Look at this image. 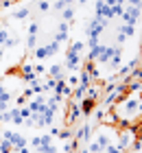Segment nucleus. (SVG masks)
I'll return each instance as SVG.
<instances>
[{"label": "nucleus", "mask_w": 142, "mask_h": 153, "mask_svg": "<svg viewBox=\"0 0 142 153\" xmlns=\"http://www.w3.org/2000/svg\"><path fill=\"white\" fill-rule=\"evenodd\" d=\"M18 35H9V37H7L4 42H2V48H16L18 46Z\"/></svg>", "instance_id": "24"}, {"label": "nucleus", "mask_w": 142, "mask_h": 153, "mask_svg": "<svg viewBox=\"0 0 142 153\" xmlns=\"http://www.w3.org/2000/svg\"><path fill=\"white\" fill-rule=\"evenodd\" d=\"M109 9H112V16H114V18H123V13H125V4H112Z\"/></svg>", "instance_id": "25"}, {"label": "nucleus", "mask_w": 142, "mask_h": 153, "mask_svg": "<svg viewBox=\"0 0 142 153\" xmlns=\"http://www.w3.org/2000/svg\"><path fill=\"white\" fill-rule=\"evenodd\" d=\"M20 79H22L26 85H31L33 81H37V74L33 70V64H22V68H20Z\"/></svg>", "instance_id": "9"}, {"label": "nucleus", "mask_w": 142, "mask_h": 153, "mask_svg": "<svg viewBox=\"0 0 142 153\" xmlns=\"http://www.w3.org/2000/svg\"><path fill=\"white\" fill-rule=\"evenodd\" d=\"M63 2H66V4L70 7V4H74V2H77V0H63Z\"/></svg>", "instance_id": "51"}, {"label": "nucleus", "mask_w": 142, "mask_h": 153, "mask_svg": "<svg viewBox=\"0 0 142 153\" xmlns=\"http://www.w3.org/2000/svg\"><path fill=\"white\" fill-rule=\"evenodd\" d=\"M37 9H39L42 13H46L48 9H51V2H48V0H39V2H37Z\"/></svg>", "instance_id": "32"}, {"label": "nucleus", "mask_w": 142, "mask_h": 153, "mask_svg": "<svg viewBox=\"0 0 142 153\" xmlns=\"http://www.w3.org/2000/svg\"><path fill=\"white\" fill-rule=\"evenodd\" d=\"M44 103H46V96H44V94H35V99L28 101L26 107H28V112H31V114H35V112H39V109H42Z\"/></svg>", "instance_id": "12"}, {"label": "nucleus", "mask_w": 142, "mask_h": 153, "mask_svg": "<svg viewBox=\"0 0 142 153\" xmlns=\"http://www.w3.org/2000/svg\"><path fill=\"white\" fill-rule=\"evenodd\" d=\"M83 70H88L90 72V76H92V83H98V81H101V70H98V66L94 64V61H85V64H83Z\"/></svg>", "instance_id": "10"}, {"label": "nucleus", "mask_w": 142, "mask_h": 153, "mask_svg": "<svg viewBox=\"0 0 142 153\" xmlns=\"http://www.w3.org/2000/svg\"><path fill=\"white\" fill-rule=\"evenodd\" d=\"M118 31H120V33H125L127 37L136 35V26H133V24H118Z\"/></svg>", "instance_id": "22"}, {"label": "nucleus", "mask_w": 142, "mask_h": 153, "mask_svg": "<svg viewBox=\"0 0 142 153\" xmlns=\"http://www.w3.org/2000/svg\"><path fill=\"white\" fill-rule=\"evenodd\" d=\"M57 136H59L61 140H72V129H59Z\"/></svg>", "instance_id": "29"}, {"label": "nucleus", "mask_w": 142, "mask_h": 153, "mask_svg": "<svg viewBox=\"0 0 142 153\" xmlns=\"http://www.w3.org/2000/svg\"><path fill=\"white\" fill-rule=\"evenodd\" d=\"M68 85H70V88H72V85H79V74L68 76Z\"/></svg>", "instance_id": "38"}, {"label": "nucleus", "mask_w": 142, "mask_h": 153, "mask_svg": "<svg viewBox=\"0 0 142 153\" xmlns=\"http://www.w3.org/2000/svg\"><path fill=\"white\" fill-rule=\"evenodd\" d=\"M79 107H81V114L83 116H90L92 112H94V107H96V101H92V99H83L79 103Z\"/></svg>", "instance_id": "13"}, {"label": "nucleus", "mask_w": 142, "mask_h": 153, "mask_svg": "<svg viewBox=\"0 0 142 153\" xmlns=\"http://www.w3.org/2000/svg\"><path fill=\"white\" fill-rule=\"evenodd\" d=\"M96 144L101 147V151H105V149L109 147V136L107 134H98L96 136Z\"/></svg>", "instance_id": "21"}, {"label": "nucleus", "mask_w": 142, "mask_h": 153, "mask_svg": "<svg viewBox=\"0 0 142 153\" xmlns=\"http://www.w3.org/2000/svg\"><path fill=\"white\" fill-rule=\"evenodd\" d=\"M105 26H107V20L105 18H94L88 26H85V33H88V37H101Z\"/></svg>", "instance_id": "2"}, {"label": "nucleus", "mask_w": 142, "mask_h": 153, "mask_svg": "<svg viewBox=\"0 0 142 153\" xmlns=\"http://www.w3.org/2000/svg\"><path fill=\"white\" fill-rule=\"evenodd\" d=\"M61 20H63V22H72V20H74V7H66V9H63L61 11Z\"/></svg>", "instance_id": "19"}, {"label": "nucleus", "mask_w": 142, "mask_h": 153, "mask_svg": "<svg viewBox=\"0 0 142 153\" xmlns=\"http://www.w3.org/2000/svg\"><path fill=\"white\" fill-rule=\"evenodd\" d=\"M35 59H46V51H44V46H37V48H35Z\"/></svg>", "instance_id": "36"}, {"label": "nucleus", "mask_w": 142, "mask_h": 153, "mask_svg": "<svg viewBox=\"0 0 142 153\" xmlns=\"http://www.w3.org/2000/svg\"><path fill=\"white\" fill-rule=\"evenodd\" d=\"M114 51H116V46H105V44H101V46H98V53H96L94 64H107V61L112 59Z\"/></svg>", "instance_id": "7"}, {"label": "nucleus", "mask_w": 142, "mask_h": 153, "mask_svg": "<svg viewBox=\"0 0 142 153\" xmlns=\"http://www.w3.org/2000/svg\"><path fill=\"white\" fill-rule=\"evenodd\" d=\"M79 85H85V88L92 85V76H90L88 70H81V72H79Z\"/></svg>", "instance_id": "20"}, {"label": "nucleus", "mask_w": 142, "mask_h": 153, "mask_svg": "<svg viewBox=\"0 0 142 153\" xmlns=\"http://www.w3.org/2000/svg\"><path fill=\"white\" fill-rule=\"evenodd\" d=\"M16 0H0V4H2V9H7V7H11Z\"/></svg>", "instance_id": "47"}, {"label": "nucleus", "mask_w": 142, "mask_h": 153, "mask_svg": "<svg viewBox=\"0 0 142 153\" xmlns=\"http://www.w3.org/2000/svg\"><path fill=\"white\" fill-rule=\"evenodd\" d=\"M2 123H11V112L7 109V112H0V125Z\"/></svg>", "instance_id": "37"}, {"label": "nucleus", "mask_w": 142, "mask_h": 153, "mask_svg": "<svg viewBox=\"0 0 142 153\" xmlns=\"http://www.w3.org/2000/svg\"><path fill=\"white\" fill-rule=\"evenodd\" d=\"M0 24H2V18H0Z\"/></svg>", "instance_id": "56"}, {"label": "nucleus", "mask_w": 142, "mask_h": 153, "mask_svg": "<svg viewBox=\"0 0 142 153\" xmlns=\"http://www.w3.org/2000/svg\"><path fill=\"white\" fill-rule=\"evenodd\" d=\"M131 142H133V134L129 131V127H127V129H118V144H116V147L120 151H125V149L131 147Z\"/></svg>", "instance_id": "6"}, {"label": "nucleus", "mask_w": 142, "mask_h": 153, "mask_svg": "<svg viewBox=\"0 0 142 153\" xmlns=\"http://www.w3.org/2000/svg\"><path fill=\"white\" fill-rule=\"evenodd\" d=\"M31 147H35V149L39 147V136H37V138H33V140H31Z\"/></svg>", "instance_id": "48"}, {"label": "nucleus", "mask_w": 142, "mask_h": 153, "mask_svg": "<svg viewBox=\"0 0 142 153\" xmlns=\"http://www.w3.org/2000/svg\"><path fill=\"white\" fill-rule=\"evenodd\" d=\"M103 153H123V151H120L118 147H114V144H109V147H107V149H105Z\"/></svg>", "instance_id": "43"}, {"label": "nucleus", "mask_w": 142, "mask_h": 153, "mask_svg": "<svg viewBox=\"0 0 142 153\" xmlns=\"http://www.w3.org/2000/svg\"><path fill=\"white\" fill-rule=\"evenodd\" d=\"M33 70H35V74H44V72H46V68L42 66V64H35V66H33Z\"/></svg>", "instance_id": "39"}, {"label": "nucleus", "mask_w": 142, "mask_h": 153, "mask_svg": "<svg viewBox=\"0 0 142 153\" xmlns=\"http://www.w3.org/2000/svg\"><path fill=\"white\" fill-rule=\"evenodd\" d=\"M55 85H57V79H53V76H46V81L42 83L44 92H48V90H55Z\"/></svg>", "instance_id": "26"}, {"label": "nucleus", "mask_w": 142, "mask_h": 153, "mask_svg": "<svg viewBox=\"0 0 142 153\" xmlns=\"http://www.w3.org/2000/svg\"><path fill=\"white\" fill-rule=\"evenodd\" d=\"M0 11H2V4H0Z\"/></svg>", "instance_id": "57"}, {"label": "nucleus", "mask_w": 142, "mask_h": 153, "mask_svg": "<svg viewBox=\"0 0 142 153\" xmlns=\"http://www.w3.org/2000/svg\"><path fill=\"white\" fill-rule=\"evenodd\" d=\"M28 99H26V96H22V94H20L18 96V99H16V105H24V103H26Z\"/></svg>", "instance_id": "44"}, {"label": "nucleus", "mask_w": 142, "mask_h": 153, "mask_svg": "<svg viewBox=\"0 0 142 153\" xmlns=\"http://www.w3.org/2000/svg\"><path fill=\"white\" fill-rule=\"evenodd\" d=\"M2 140H9L11 142V149H16V151L26 147V138L22 134H18V131H13V129H4L2 131Z\"/></svg>", "instance_id": "1"}, {"label": "nucleus", "mask_w": 142, "mask_h": 153, "mask_svg": "<svg viewBox=\"0 0 142 153\" xmlns=\"http://www.w3.org/2000/svg\"><path fill=\"white\" fill-rule=\"evenodd\" d=\"M70 94H72V88H70L66 81H57V85H55V96L57 99H63V96L68 99Z\"/></svg>", "instance_id": "11"}, {"label": "nucleus", "mask_w": 142, "mask_h": 153, "mask_svg": "<svg viewBox=\"0 0 142 153\" xmlns=\"http://www.w3.org/2000/svg\"><path fill=\"white\" fill-rule=\"evenodd\" d=\"M140 16H142L140 7H129V4H127L125 7V13H123V20H125V24H133V26H136V22L140 20Z\"/></svg>", "instance_id": "5"}, {"label": "nucleus", "mask_w": 142, "mask_h": 153, "mask_svg": "<svg viewBox=\"0 0 142 153\" xmlns=\"http://www.w3.org/2000/svg\"><path fill=\"white\" fill-rule=\"evenodd\" d=\"M11 153H18V151H16V149H11Z\"/></svg>", "instance_id": "55"}, {"label": "nucleus", "mask_w": 142, "mask_h": 153, "mask_svg": "<svg viewBox=\"0 0 142 153\" xmlns=\"http://www.w3.org/2000/svg\"><path fill=\"white\" fill-rule=\"evenodd\" d=\"M37 33H39V24L31 22V24H28V35H37Z\"/></svg>", "instance_id": "35"}, {"label": "nucleus", "mask_w": 142, "mask_h": 153, "mask_svg": "<svg viewBox=\"0 0 142 153\" xmlns=\"http://www.w3.org/2000/svg\"><path fill=\"white\" fill-rule=\"evenodd\" d=\"M9 112H11V123L13 125H22L24 123V118L20 116V107H13V109H9Z\"/></svg>", "instance_id": "23"}, {"label": "nucleus", "mask_w": 142, "mask_h": 153, "mask_svg": "<svg viewBox=\"0 0 142 153\" xmlns=\"http://www.w3.org/2000/svg\"><path fill=\"white\" fill-rule=\"evenodd\" d=\"M0 153H11V142L9 140H0Z\"/></svg>", "instance_id": "31"}, {"label": "nucleus", "mask_w": 142, "mask_h": 153, "mask_svg": "<svg viewBox=\"0 0 142 153\" xmlns=\"http://www.w3.org/2000/svg\"><path fill=\"white\" fill-rule=\"evenodd\" d=\"M125 4H129V7H140V9H142V0H125Z\"/></svg>", "instance_id": "40"}, {"label": "nucleus", "mask_w": 142, "mask_h": 153, "mask_svg": "<svg viewBox=\"0 0 142 153\" xmlns=\"http://www.w3.org/2000/svg\"><path fill=\"white\" fill-rule=\"evenodd\" d=\"M26 46H28V51H35V48H37V35H28Z\"/></svg>", "instance_id": "30"}, {"label": "nucleus", "mask_w": 142, "mask_h": 153, "mask_svg": "<svg viewBox=\"0 0 142 153\" xmlns=\"http://www.w3.org/2000/svg\"><path fill=\"white\" fill-rule=\"evenodd\" d=\"M83 48H85V44H83V42H74V44H70V48H68V51H72V53H83Z\"/></svg>", "instance_id": "28"}, {"label": "nucleus", "mask_w": 142, "mask_h": 153, "mask_svg": "<svg viewBox=\"0 0 142 153\" xmlns=\"http://www.w3.org/2000/svg\"><path fill=\"white\" fill-rule=\"evenodd\" d=\"M51 7H53V9H55V11H59V13H61V11H63V9H66V7H68V4H66V2H63V0H55V4H51Z\"/></svg>", "instance_id": "34"}, {"label": "nucleus", "mask_w": 142, "mask_h": 153, "mask_svg": "<svg viewBox=\"0 0 142 153\" xmlns=\"http://www.w3.org/2000/svg\"><path fill=\"white\" fill-rule=\"evenodd\" d=\"M55 42H57V44L68 42V33H59V31H57V33H55Z\"/></svg>", "instance_id": "33"}, {"label": "nucleus", "mask_w": 142, "mask_h": 153, "mask_svg": "<svg viewBox=\"0 0 142 153\" xmlns=\"http://www.w3.org/2000/svg\"><path fill=\"white\" fill-rule=\"evenodd\" d=\"M85 99H92V101L101 99V88H98V83H92V85L85 90Z\"/></svg>", "instance_id": "14"}, {"label": "nucleus", "mask_w": 142, "mask_h": 153, "mask_svg": "<svg viewBox=\"0 0 142 153\" xmlns=\"http://www.w3.org/2000/svg\"><path fill=\"white\" fill-rule=\"evenodd\" d=\"M107 64L112 66V70H118V68H120V64H123V53H120V48H116V51H114L112 59L107 61Z\"/></svg>", "instance_id": "15"}, {"label": "nucleus", "mask_w": 142, "mask_h": 153, "mask_svg": "<svg viewBox=\"0 0 142 153\" xmlns=\"http://www.w3.org/2000/svg\"><path fill=\"white\" fill-rule=\"evenodd\" d=\"M77 2H79V4H85V2H88V0H77Z\"/></svg>", "instance_id": "53"}, {"label": "nucleus", "mask_w": 142, "mask_h": 153, "mask_svg": "<svg viewBox=\"0 0 142 153\" xmlns=\"http://www.w3.org/2000/svg\"><path fill=\"white\" fill-rule=\"evenodd\" d=\"M18 153H31V151H28V147H22V149H20Z\"/></svg>", "instance_id": "50"}, {"label": "nucleus", "mask_w": 142, "mask_h": 153, "mask_svg": "<svg viewBox=\"0 0 142 153\" xmlns=\"http://www.w3.org/2000/svg\"><path fill=\"white\" fill-rule=\"evenodd\" d=\"M61 66H63V70H70V72H72V70H79V68H81V55L68 51V53H66V59H63Z\"/></svg>", "instance_id": "3"}, {"label": "nucleus", "mask_w": 142, "mask_h": 153, "mask_svg": "<svg viewBox=\"0 0 142 153\" xmlns=\"http://www.w3.org/2000/svg\"><path fill=\"white\" fill-rule=\"evenodd\" d=\"M116 4H125V0H116Z\"/></svg>", "instance_id": "54"}, {"label": "nucleus", "mask_w": 142, "mask_h": 153, "mask_svg": "<svg viewBox=\"0 0 142 153\" xmlns=\"http://www.w3.org/2000/svg\"><path fill=\"white\" fill-rule=\"evenodd\" d=\"M7 37H9V31H7V29H0V46H2V42H4Z\"/></svg>", "instance_id": "42"}, {"label": "nucleus", "mask_w": 142, "mask_h": 153, "mask_svg": "<svg viewBox=\"0 0 142 153\" xmlns=\"http://www.w3.org/2000/svg\"><path fill=\"white\" fill-rule=\"evenodd\" d=\"M28 90L33 92V96H35V94H42V92H44V88H42V83H39V81H33L31 85H28Z\"/></svg>", "instance_id": "27"}, {"label": "nucleus", "mask_w": 142, "mask_h": 153, "mask_svg": "<svg viewBox=\"0 0 142 153\" xmlns=\"http://www.w3.org/2000/svg\"><path fill=\"white\" fill-rule=\"evenodd\" d=\"M98 44H101V42H98V37H90V39H88V46H90V48H96Z\"/></svg>", "instance_id": "41"}, {"label": "nucleus", "mask_w": 142, "mask_h": 153, "mask_svg": "<svg viewBox=\"0 0 142 153\" xmlns=\"http://www.w3.org/2000/svg\"><path fill=\"white\" fill-rule=\"evenodd\" d=\"M72 138H74L77 142H90V140H92V125H90V123H85L81 129L72 131Z\"/></svg>", "instance_id": "8"}, {"label": "nucleus", "mask_w": 142, "mask_h": 153, "mask_svg": "<svg viewBox=\"0 0 142 153\" xmlns=\"http://www.w3.org/2000/svg\"><path fill=\"white\" fill-rule=\"evenodd\" d=\"M28 13H31V9L28 7H20V9H16L13 11V20H24V18H28Z\"/></svg>", "instance_id": "18"}, {"label": "nucleus", "mask_w": 142, "mask_h": 153, "mask_svg": "<svg viewBox=\"0 0 142 153\" xmlns=\"http://www.w3.org/2000/svg\"><path fill=\"white\" fill-rule=\"evenodd\" d=\"M116 39H118V44H123V42L127 39V35H125V33H120V31H118V33H116Z\"/></svg>", "instance_id": "45"}, {"label": "nucleus", "mask_w": 142, "mask_h": 153, "mask_svg": "<svg viewBox=\"0 0 142 153\" xmlns=\"http://www.w3.org/2000/svg\"><path fill=\"white\" fill-rule=\"evenodd\" d=\"M59 46L61 44H57V42H48V44H44V51H46V57H51V55H57L59 53Z\"/></svg>", "instance_id": "17"}, {"label": "nucleus", "mask_w": 142, "mask_h": 153, "mask_svg": "<svg viewBox=\"0 0 142 153\" xmlns=\"http://www.w3.org/2000/svg\"><path fill=\"white\" fill-rule=\"evenodd\" d=\"M57 31H59V33H68V22H61V24H59V29H57Z\"/></svg>", "instance_id": "46"}, {"label": "nucleus", "mask_w": 142, "mask_h": 153, "mask_svg": "<svg viewBox=\"0 0 142 153\" xmlns=\"http://www.w3.org/2000/svg\"><path fill=\"white\" fill-rule=\"evenodd\" d=\"M85 90H88L85 85H77V88L72 90V94H70V96H72V101H74V103H81V101L85 99Z\"/></svg>", "instance_id": "16"}, {"label": "nucleus", "mask_w": 142, "mask_h": 153, "mask_svg": "<svg viewBox=\"0 0 142 153\" xmlns=\"http://www.w3.org/2000/svg\"><path fill=\"white\" fill-rule=\"evenodd\" d=\"M103 2L107 4V7H112V4H116V0H103Z\"/></svg>", "instance_id": "49"}, {"label": "nucleus", "mask_w": 142, "mask_h": 153, "mask_svg": "<svg viewBox=\"0 0 142 153\" xmlns=\"http://www.w3.org/2000/svg\"><path fill=\"white\" fill-rule=\"evenodd\" d=\"M83 118V114H81V107H79V103H70L68 105V109H66V123L68 125H74V123H79Z\"/></svg>", "instance_id": "4"}, {"label": "nucleus", "mask_w": 142, "mask_h": 153, "mask_svg": "<svg viewBox=\"0 0 142 153\" xmlns=\"http://www.w3.org/2000/svg\"><path fill=\"white\" fill-rule=\"evenodd\" d=\"M2 55H4V48H2V46H0V59H2Z\"/></svg>", "instance_id": "52"}]
</instances>
